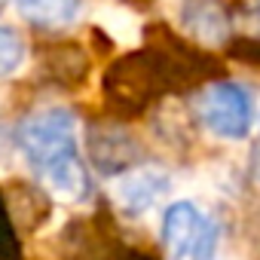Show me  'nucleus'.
<instances>
[{"mask_svg": "<svg viewBox=\"0 0 260 260\" xmlns=\"http://www.w3.org/2000/svg\"><path fill=\"white\" fill-rule=\"evenodd\" d=\"M19 147L43 187L64 205L89 196V172L80 156L77 116L68 107H46L19 125Z\"/></svg>", "mask_w": 260, "mask_h": 260, "instance_id": "nucleus-1", "label": "nucleus"}, {"mask_svg": "<svg viewBox=\"0 0 260 260\" xmlns=\"http://www.w3.org/2000/svg\"><path fill=\"white\" fill-rule=\"evenodd\" d=\"M199 119L211 135L223 141H242L254 125V98L239 83H208L199 95Z\"/></svg>", "mask_w": 260, "mask_h": 260, "instance_id": "nucleus-2", "label": "nucleus"}, {"mask_svg": "<svg viewBox=\"0 0 260 260\" xmlns=\"http://www.w3.org/2000/svg\"><path fill=\"white\" fill-rule=\"evenodd\" d=\"M172 187V178L159 166H135L122 169L110 181V199L125 214H144L150 211Z\"/></svg>", "mask_w": 260, "mask_h": 260, "instance_id": "nucleus-3", "label": "nucleus"}, {"mask_svg": "<svg viewBox=\"0 0 260 260\" xmlns=\"http://www.w3.org/2000/svg\"><path fill=\"white\" fill-rule=\"evenodd\" d=\"M211 220L199 211V205L181 199L172 202L162 214V248L172 260H190L199 242L205 239Z\"/></svg>", "mask_w": 260, "mask_h": 260, "instance_id": "nucleus-4", "label": "nucleus"}, {"mask_svg": "<svg viewBox=\"0 0 260 260\" xmlns=\"http://www.w3.org/2000/svg\"><path fill=\"white\" fill-rule=\"evenodd\" d=\"M181 22H184V31L196 43H205V46H217L233 37L230 16L220 0H187L181 10Z\"/></svg>", "mask_w": 260, "mask_h": 260, "instance_id": "nucleus-5", "label": "nucleus"}, {"mask_svg": "<svg viewBox=\"0 0 260 260\" xmlns=\"http://www.w3.org/2000/svg\"><path fill=\"white\" fill-rule=\"evenodd\" d=\"M89 156L107 175H119L125 169V162H132L135 144L128 141V135L119 132V128H98L89 138Z\"/></svg>", "mask_w": 260, "mask_h": 260, "instance_id": "nucleus-6", "label": "nucleus"}, {"mask_svg": "<svg viewBox=\"0 0 260 260\" xmlns=\"http://www.w3.org/2000/svg\"><path fill=\"white\" fill-rule=\"evenodd\" d=\"M43 68L52 80L58 83H83L86 74H89V52L80 46V43H49L43 49Z\"/></svg>", "mask_w": 260, "mask_h": 260, "instance_id": "nucleus-7", "label": "nucleus"}, {"mask_svg": "<svg viewBox=\"0 0 260 260\" xmlns=\"http://www.w3.org/2000/svg\"><path fill=\"white\" fill-rule=\"evenodd\" d=\"M83 0H16V10L22 19L40 28H64L77 19Z\"/></svg>", "mask_w": 260, "mask_h": 260, "instance_id": "nucleus-8", "label": "nucleus"}, {"mask_svg": "<svg viewBox=\"0 0 260 260\" xmlns=\"http://www.w3.org/2000/svg\"><path fill=\"white\" fill-rule=\"evenodd\" d=\"M25 61H28L25 37L10 25H0V77H13L16 71H22Z\"/></svg>", "mask_w": 260, "mask_h": 260, "instance_id": "nucleus-9", "label": "nucleus"}, {"mask_svg": "<svg viewBox=\"0 0 260 260\" xmlns=\"http://www.w3.org/2000/svg\"><path fill=\"white\" fill-rule=\"evenodd\" d=\"M101 13H104V34L110 40H135L138 37V25L128 13H122V10H101Z\"/></svg>", "mask_w": 260, "mask_h": 260, "instance_id": "nucleus-10", "label": "nucleus"}, {"mask_svg": "<svg viewBox=\"0 0 260 260\" xmlns=\"http://www.w3.org/2000/svg\"><path fill=\"white\" fill-rule=\"evenodd\" d=\"M233 55L245 64H257L260 68V40L257 37H239L233 43Z\"/></svg>", "mask_w": 260, "mask_h": 260, "instance_id": "nucleus-11", "label": "nucleus"}, {"mask_svg": "<svg viewBox=\"0 0 260 260\" xmlns=\"http://www.w3.org/2000/svg\"><path fill=\"white\" fill-rule=\"evenodd\" d=\"M13 239H10V226H7V214H4V205H0V251L10 248Z\"/></svg>", "mask_w": 260, "mask_h": 260, "instance_id": "nucleus-12", "label": "nucleus"}, {"mask_svg": "<svg viewBox=\"0 0 260 260\" xmlns=\"http://www.w3.org/2000/svg\"><path fill=\"white\" fill-rule=\"evenodd\" d=\"M125 4H135V7H147V4H153V0H125Z\"/></svg>", "mask_w": 260, "mask_h": 260, "instance_id": "nucleus-13", "label": "nucleus"}, {"mask_svg": "<svg viewBox=\"0 0 260 260\" xmlns=\"http://www.w3.org/2000/svg\"><path fill=\"white\" fill-rule=\"evenodd\" d=\"M7 4H10V0H0V13H4V10H7Z\"/></svg>", "mask_w": 260, "mask_h": 260, "instance_id": "nucleus-14", "label": "nucleus"}, {"mask_svg": "<svg viewBox=\"0 0 260 260\" xmlns=\"http://www.w3.org/2000/svg\"><path fill=\"white\" fill-rule=\"evenodd\" d=\"M257 178H260V150H257Z\"/></svg>", "mask_w": 260, "mask_h": 260, "instance_id": "nucleus-15", "label": "nucleus"}, {"mask_svg": "<svg viewBox=\"0 0 260 260\" xmlns=\"http://www.w3.org/2000/svg\"><path fill=\"white\" fill-rule=\"evenodd\" d=\"M0 147H4V132H0Z\"/></svg>", "mask_w": 260, "mask_h": 260, "instance_id": "nucleus-16", "label": "nucleus"}]
</instances>
